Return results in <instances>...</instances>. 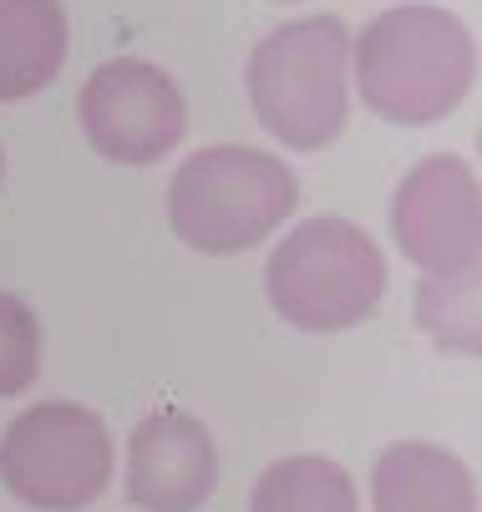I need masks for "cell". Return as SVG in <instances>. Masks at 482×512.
<instances>
[{"instance_id":"277c9868","label":"cell","mask_w":482,"mask_h":512,"mask_svg":"<svg viewBox=\"0 0 482 512\" xmlns=\"http://www.w3.org/2000/svg\"><path fill=\"white\" fill-rule=\"evenodd\" d=\"M300 203L295 173L259 148H203L168 188V224L198 254H244L269 239Z\"/></svg>"},{"instance_id":"30bf717a","label":"cell","mask_w":482,"mask_h":512,"mask_svg":"<svg viewBox=\"0 0 482 512\" xmlns=\"http://www.w3.org/2000/svg\"><path fill=\"white\" fill-rule=\"evenodd\" d=\"M66 61L61 0H0V102H26Z\"/></svg>"},{"instance_id":"7a4b0ae2","label":"cell","mask_w":482,"mask_h":512,"mask_svg":"<svg viewBox=\"0 0 482 512\" xmlns=\"http://www.w3.org/2000/svg\"><path fill=\"white\" fill-rule=\"evenodd\" d=\"M244 87L269 137L295 153L330 148L351 112V31L335 16H305L269 31L249 51Z\"/></svg>"},{"instance_id":"ba28073f","label":"cell","mask_w":482,"mask_h":512,"mask_svg":"<svg viewBox=\"0 0 482 512\" xmlns=\"http://www.w3.org/2000/svg\"><path fill=\"white\" fill-rule=\"evenodd\" d=\"M219 487V447L188 411H153L127 442V502L143 512H193Z\"/></svg>"},{"instance_id":"8fae6325","label":"cell","mask_w":482,"mask_h":512,"mask_svg":"<svg viewBox=\"0 0 482 512\" xmlns=\"http://www.w3.org/2000/svg\"><path fill=\"white\" fill-rule=\"evenodd\" d=\"M249 512H361L351 472L330 457H280L249 492Z\"/></svg>"},{"instance_id":"6da1fadb","label":"cell","mask_w":482,"mask_h":512,"mask_svg":"<svg viewBox=\"0 0 482 512\" xmlns=\"http://www.w3.org/2000/svg\"><path fill=\"white\" fill-rule=\"evenodd\" d=\"M351 61L361 102L401 127H427L452 117L477 77L472 31L452 11L427 6V0L381 11L361 31Z\"/></svg>"},{"instance_id":"8992f818","label":"cell","mask_w":482,"mask_h":512,"mask_svg":"<svg viewBox=\"0 0 482 512\" xmlns=\"http://www.w3.org/2000/svg\"><path fill=\"white\" fill-rule=\"evenodd\" d=\"M77 117L92 148L107 163H127V168H148L168 158L188 132V107L178 82L163 66L137 56H112L92 71Z\"/></svg>"},{"instance_id":"3957f363","label":"cell","mask_w":482,"mask_h":512,"mask_svg":"<svg viewBox=\"0 0 482 512\" xmlns=\"http://www.w3.org/2000/svg\"><path fill=\"white\" fill-rule=\"evenodd\" d=\"M264 295L285 325L305 335H335L376 315L386 295V259L351 218H305L264 264Z\"/></svg>"},{"instance_id":"5b68a950","label":"cell","mask_w":482,"mask_h":512,"mask_svg":"<svg viewBox=\"0 0 482 512\" xmlns=\"http://www.w3.org/2000/svg\"><path fill=\"white\" fill-rule=\"evenodd\" d=\"M0 482L36 512H82L112 482V431L77 401H41L0 436Z\"/></svg>"},{"instance_id":"52a82bcc","label":"cell","mask_w":482,"mask_h":512,"mask_svg":"<svg viewBox=\"0 0 482 512\" xmlns=\"http://www.w3.org/2000/svg\"><path fill=\"white\" fill-rule=\"evenodd\" d=\"M391 229L396 244L422 274H462L482 259V198L477 173L452 158H422L391 198Z\"/></svg>"},{"instance_id":"7c38bea8","label":"cell","mask_w":482,"mask_h":512,"mask_svg":"<svg viewBox=\"0 0 482 512\" xmlns=\"http://www.w3.org/2000/svg\"><path fill=\"white\" fill-rule=\"evenodd\" d=\"M417 320L442 350L477 355L482 350V315H477V269L462 274H427L417 289Z\"/></svg>"},{"instance_id":"9c48e42d","label":"cell","mask_w":482,"mask_h":512,"mask_svg":"<svg viewBox=\"0 0 482 512\" xmlns=\"http://www.w3.org/2000/svg\"><path fill=\"white\" fill-rule=\"evenodd\" d=\"M376 512H477V482L462 457L432 442H396L371 472Z\"/></svg>"},{"instance_id":"5bb4252c","label":"cell","mask_w":482,"mask_h":512,"mask_svg":"<svg viewBox=\"0 0 482 512\" xmlns=\"http://www.w3.org/2000/svg\"><path fill=\"white\" fill-rule=\"evenodd\" d=\"M0 173H6V158H0Z\"/></svg>"},{"instance_id":"4fadbf2b","label":"cell","mask_w":482,"mask_h":512,"mask_svg":"<svg viewBox=\"0 0 482 512\" xmlns=\"http://www.w3.org/2000/svg\"><path fill=\"white\" fill-rule=\"evenodd\" d=\"M41 376V320L21 295L0 289V396H21Z\"/></svg>"}]
</instances>
